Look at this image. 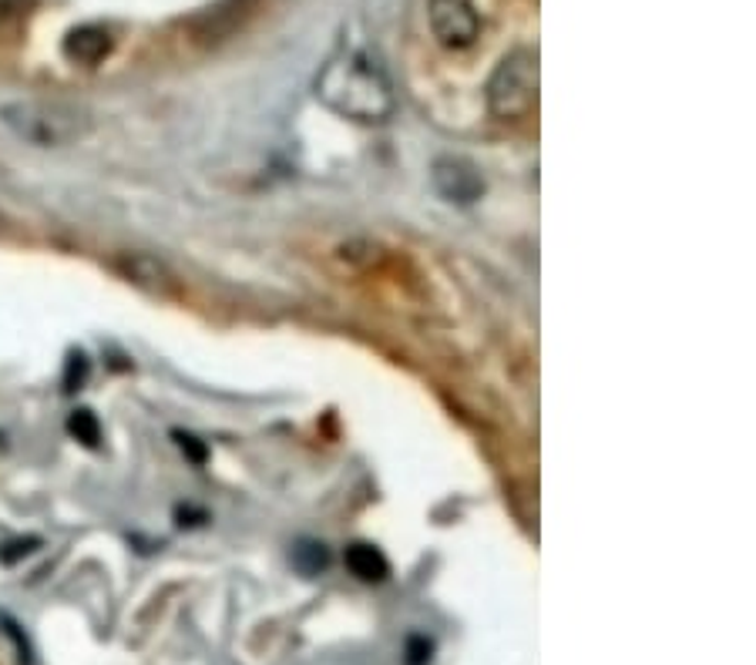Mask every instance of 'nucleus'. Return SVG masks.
Masks as SVG:
<instances>
[{"mask_svg":"<svg viewBox=\"0 0 756 665\" xmlns=\"http://www.w3.org/2000/svg\"><path fill=\"white\" fill-rule=\"evenodd\" d=\"M313 91L330 111H337V115L350 122H360V125H381L397 108L391 78L360 47L337 50L334 58L319 68Z\"/></svg>","mask_w":756,"mask_h":665,"instance_id":"1","label":"nucleus"},{"mask_svg":"<svg viewBox=\"0 0 756 665\" xmlns=\"http://www.w3.org/2000/svg\"><path fill=\"white\" fill-rule=\"evenodd\" d=\"M0 125L37 148H65L91 132L88 111L68 101H44V98H21L0 104Z\"/></svg>","mask_w":756,"mask_h":665,"instance_id":"2","label":"nucleus"},{"mask_svg":"<svg viewBox=\"0 0 756 665\" xmlns=\"http://www.w3.org/2000/svg\"><path fill=\"white\" fill-rule=\"evenodd\" d=\"M538 104V54L518 47L505 54L488 81V108L501 122H521Z\"/></svg>","mask_w":756,"mask_h":665,"instance_id":"3","label":"nucleus"},{"mask_svg":"<svg viewBox=\"0 0 756 665\" xmlns=\"http://www.w3.org/2000/svg\"><path fill=\"white\" fill-rule=\"evenodd\" d=\"M427 21H430L435 37L451 50L471 47L481 34V18H477L474 0H430Z\"/></svg>","mask_w":756,"mask_h":665,"instance_id":"4","label":"nucleus"},{"mask_svg":"<svg viewBox=\"0 0 756 665\" xmlns=\"http://www.w3.org/2000/svg\"><path fill=\"white\" fill-rule=\"evenodd\" d=\"M430 185L451 205H474L484 195V179L467 158H438L430 165Z\"/></svg>","mask_w":756,"mask_h":665,"instance_id":"5","label":"nucleus"},{"mask_svg":"<svg viewBox=\"0 0 756 665\" xmlns=\"http://www.w3.org/2000/svg\"><path fill=\"white\" fill-rule=\"evenodd\" d=\"M115 269L125 275V280L132 286H138L142 293L148 296H158V300H172L179 296V283L176 275L166 262H158L155 256H145V252H122L115 259Z\"/></svg>","mask_w":756,"mask_h":665,"instance_id":"6","label":"nucleus"},{"mask_svg":"<svg viewBox=\"0 0 756 665\" xmlns=\"http://www.w3.org/2000/svg\"><path fill=\"white\" fill-rule=\"evenodd\" d=\"M252 0H223V4H215L208 11H202L192 21V34L202 44H219L226 41L236 27H242V21L252 14Z\"/></svg>","mask_w":756,"mask_h":665,"instance_id":"7","label":"nucleus"},{"mask_svg":"<svg viewBox=\"0 0 756 665\" xmlns=\"http://www.w3.org/2000/svg\"><path fill=\"white\" fill-rule=\"evenodd\" d=\"M112 47H115V37L98 24H81V27L68 31V37L61 44L65 58L71 65H81V68H98L108 54H112Z\"/></svg>","mask_w":756,"mask_h":665,"instance_id":"8","label":"nucleus"},{"mask_svg":"<svg viewBox=\"0 0 756 665\" xmlns=\"http://www.w3.org/2000/svg\"><path fill=\"white\" fill-rule=\"evenodd\" d=\"M343 562L350 568V575H357L360 582L366 585H376V582H387L391 575V562L387 554L376 548V544H366V541H353L343 554Z\"/></svg>","mask_w":756,"mask_h":665,"instance_id":"9","label":"nucleus"},{"mask_svg":"<svg viewBox=\"0 0 756 665\" xmlns=\"http://www.w3.org/2000/svg\"><path fill=\"white\" fill-rule=\"evenodd\" d=\"M290 562L300 575L306 578H316L330 568V548L323 544V541H313V538H300L293 544V554H290Z\"/></svg>","mask_w":756,"mask_h":665,"instance_id":"10","label":"nucleus"},{"mask_svg":"<svg viewBox=\"0 0 756 665\" xmlns=\"http://www.w3.org/2000/svg\"><path fill=\"white\" fill-rule=\"evenodd\" d=\"M68 433L78 440V443H84V448H101V424H98V417L91 414V410H71V417H68Z\"/></svg>","mask_w":756,"mask_h":665,"instance_id":"11","label":"nucleus"},{"mask_svg":"<svg viewBox=\"0 0 756 665\" xmlns=\"http://www.w3.org/2000/svg\"><path fill=\"white\" fill-rule=\"evenodd\" d=\"M430 658H435V642L427 635H410L404 645V665H430Z\"/></svg>","mask_w":756,"mask_h":665,"instance_id":"12","label":"nucleus"},{"mask_svg":"<svg viewBox=\"0 0 756 665\" xmlns=\"http://www.w3.org/2000/svg\"><path fill=\"white\" fill-rule=\"evenodd\" d=\"M37 544H41V538H18V541H11V544L0 548V562H4V565H14L18 559H24V554L37 551Z\"/></svg>","mask_w":756,"mask_h":665,"instance_id":"13","label":"nucleus"},{"mask_svg":"<svg viewBox=\"0 0 756 665\" xmlns=\"http://www.w3.org/2000/svg\"><path fill=\"white\" fill-rule=\"evenodd\" d=\"M84 376H88V360H84V353H71V357H68L65 386H68V391H78V386L84 383Z\"/></svg>","mask_w":756,"mask_h":665,"instance_id":"14","label":"nucleus"},{"mask_svg":"<svg viewBox=\"0 0 756 665\" xmlns=\"http://www.w3.org/2000/svg\"><path fill=\"white\" fill-rule=\"evenodd\" d=\"M34 8V0H0V24L18 21Z\"/></svg>","mask_w":756,"mask_h":665,"instance_id":"15","label":"nucleus"},{"mask_svg":"<svg viewBox=\"0 0 756 665\" xmlns=\"http://www.w3.org/2000/svg\"><path fill=\"white\" fill-rule=\"evenodd\" d=\"M172 437H176V443H179V448H182V451H185V454H189L195 464H202V461H205V448H202V443H199L192 433H182V430H176Z\"/></svg>","mask_w":756,"mask_h":665,"instance_id":"16","label":"nucleus"}]
</instances>
